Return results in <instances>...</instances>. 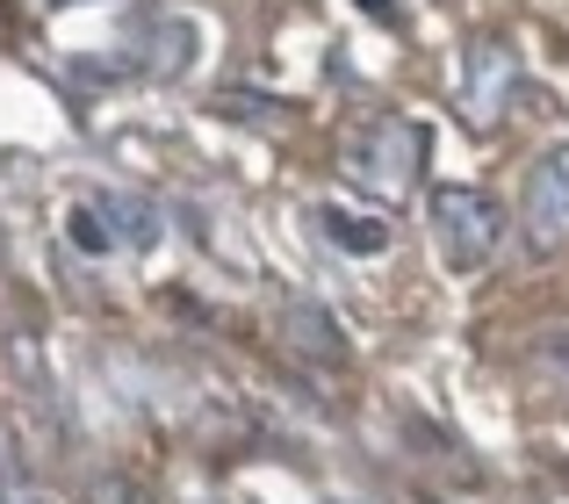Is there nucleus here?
<instances>
[{"label":"nucleus","mask_w":569,"mask_h":504,"mask_svg":"<svg viewBox=\"0 0 569 504\" xmlns=\"http://www.w3.org/2000/svg\"><path fill=\"white\" fill-rule=\"evenodd\" d=\"M51 8H87V0H51Z\"/></svg>","instance_id":"obj_14"},{"label":"nucleus","mask_w":569,"mask_h":504,"mask_svg":"<svg viewBox=\"0 0 569 504\" xmlns=\"http://www.w3.org/2000/svg\"><path fill=\"white\" fill-rule=\"evenodd\" d=\"M87 504H144V491L130 476H94V491H87Z\"/></svg>","instance_id":"obj_11"},{"label":"nucleus","mask_w":569,"mask_h":504,"mask_svg":"<svg viewBox=\"0 0 569 504\" xmlns=\"http://www.w3.org/2000/svg\"><path fill=\"white\" fill-rule=\"evenodd\" d=\"M274 339L296 353L303 367H347L353 361V339H347V324L332 317V310H318V303H281V317H274Z\"/></svg>","instance_id":"obj_4"},{"label":"nucleus","mask_w":569,"mask_h":504,"mask_svg":"<svg viewBox=\"0 0 569 504\" xmlns=\"http://www.w3.org/2000/svg\"><path fill=\"white\" fill-rule=\"evenodd\" d=\"M512 87H519V58H512V43H476L469 51V80H461V101H469V115L476 123H498L505 115V101H512Z\"/></svg>","instance_id":"obj_6"},{"label":"nucleus","mask_w":569,"mask_h":504,"mask_svg":"<svg viewBox=\"0 0 569 504\" xmlns=\"http://www.w3.org/2000/svg\"><path fill=\"white\" fill-rule=\"evenodd\" d=\"M202 43H209V29L194 22L188 8H167V14H152V22H144V51H152V72H159V80H181V72H194Z\"/></svg>","instance_id":"obj_7"},{"label":"nucleus","mask_w":569,"mask_h":504,"mask_svg":"<svg viewBox=\"0 0 569 504\" xmlns=\"http://www.w3.org/2000/svg\"><path fill=\"white\" fill-rule=\"evenodd\" d=\"M432 252H440V266L447 274H483L490 260H498V245H505V202L498 195H483V188H432Z\"/></svg>","instance_id":"obj_1"},{"label":"nucleus","mask_w":569,"mask_h":504,"mask_svg":"<svg viewBox=\"0 0 569 504\" xmlns=\"http://www.w3.org/2000/svg\"><path fill=\"white\" fill-rule=\"evenodd\" d=\"M0 266H8V224H0Z\"/></svg>","instance_id":"obj_13"},{"label":"nucleus","mask_w":569,"mask_h":504,"mask_svg":"<svg viewBox=\"0 0 569 504\" xmlns=\"http://www.w3.org/2000/svg\"><path fill=\"white\" fill-rule=\"evenodd\" d=\"M361 8H368V14H389V0H361Z\"/></svg>","instance_id":"obj_12"},{"label":"nucleus","mask_w":569,"mask_h":504,"mask_svg":"<svg viewBox=\"0 0 569 504\" xmlns=\"http://www.w3.org/2000/svg\"><path fill=\"white\" fill-rule=\"evenodd\" d=\"M66 239H72V252H87V260H109V252H123V245H116V231H109V216H101V202H94V195L66 202Z\"/></svg>","instance_id":"obj_9"},{"label":"nucleus","mask_w":569,"mask_h":504,"mask_svg":"<svg viewBox=\"0 0 569 504\" xmlns=\"http://www.w3.org/2000/svg\"><path fill=\"white\" fill-rule=\"evenodd\" d=\"M533 353H541V367H548L556 382H569V324H556V332H541V339H533Z\"/></svg>","instance_id":"obj_10"},{"label":"nucleus","mask_w":569,"mask_h":504,"mask_svg":"<svg viewBox=\"0 0 569 504\" xmlns=\"http://www.w3.org/2000/svg\"><path fill=\"white\" fill-rule=\"evenodd\" d=\"M310 224H318V239L332 252H347V260H382L389 252V216L361 210V202H347V195H325L318 210H310Z\"/></svg>","instance_id":"obj_5"},{"label":"nucleus","mask_w":569,"mask_h":504,"mask_svg":"<svg viewBox=\"0 0 569 504\" xmlns=\"http://www.w3.org/2000/svg\"><path fill=\"white\" fill-rule=\"evenodd\" d=\"M339 167L368 188V195H411L418 167H426V130L411 115H376L339 144Z\"/></svg>","instance_id":"obj_2"},{"label":"nucleus","mask_w":569,"mask_h":504,"mask_svg":"<svg viewBox=\"0 0 569 504\" xmlns=\"http://www.w3.org/2000/svg\"><path fill=\"white\" fill-rule=\"evenodd\" d=\"M519 224H527V245H533V252H562V245H569V144L541 152V167L527 173Z\"/></svg>","instance_id":"obj_3"},{"label":"nucleus","mask_w":569,"mask_h":504,"mask_svg":"<svg viewBox=\"0 0 569 504\" xmlns=\"http://www.w3.org/2000/svg\"><path fill=\"white\" fill-rule=\"evenodd\" d=\"M94 202H101V216H109V231H116V245H123V252H152V245H159V231H167L159 202L130 195V188H101Z\"/></svg>","instance_id":"obj_8"}]
</instances>
